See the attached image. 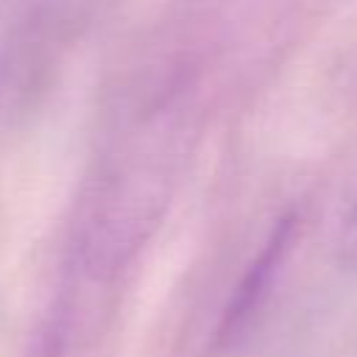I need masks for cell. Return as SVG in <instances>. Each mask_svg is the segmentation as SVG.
<instances>
[{
  "instance_id": "7a4b0ae2",
  "label": "cell",
  "mask_w": 357,
  "mask_h": 357,
  "mask_svg": "<svg viewBox=\"0 0 357 357\" xmlns=\"http://www.w3.org/2000/svg\"><path fill=\"white\" fill-rule=\"evenodd\" d=\"M337 257L346 265H357V195L343 215V226L337 234Z\"/></svg>"
},
{
  "instance_id": "6da1fadb",
  "label": "cell",
  "mask_w": 357,
  "mask_h": 357,
  "mask_svg": "<svg viewBox=\"0 0 357 357\" xmlns=\"http://www.w3.org/2000/svg\"><path fill=\"white\" fill-rule=\"evenodd\" d=\"M298 223H301L298 212H293V209L276 220L268 240L262 243V248L254 254V259L237 279V284L220 312V321L215 326V349H220V351L234 349L257 326V321L282 276V268L296 245Z\"/></svg>"
}]
</instances>
